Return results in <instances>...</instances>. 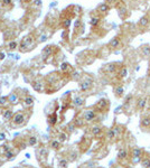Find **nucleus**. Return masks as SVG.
I'll return each mask as SVG.
<instances>
[{"label":"nucleus","instance_id":"f257e3e1","mask_svg":"<svg viewBox=\"0 0 150 168\" xmlns=\"http://www.w3.org/2000/svg\"><path fill=\"white\" fill-rule=\"evenodd\" d=\"M144 149L138 147V146H133V147H130V164L132 165H137V164H140L142 157H144Z\"/></svg>","mask_w":150,"mask_h":168},{"label":"nucleus","instance_id":"f03ea898","mask_svg":"<svg viewBox=\"0 0 150 168\" xmlns=\"http://www.w3.org/2000/svg\"><path fill=\"white\" fill-rule=\"evenodd\" d=\"M148 99L149 95H140L139 97L135 99V111H138L139 113H144L147 109L148 106Z\"/></svg>","mask_w":150,"mask_h":168},{"label":"nucleus","instance_id":"7ed1b4c3","mask_svg":"<svg viewBox=\"0 0 150 168\" xmlns=\"http://www.w3.org/2000/svg\"><path fill=\"white\" fill-rule=\"evenodd\" d=\"M139 126L144 132H150V112H144L142 113Z\"/></svg>","mask_w":150,"mask_h":168},{"label":"nucleus","instance_id":"20e7f679","mask_svg":"<svg viewBox=\"0 0 150 168\" xmlns=\"http://www.w3.org/2000/svg\"><path fill=\"white\" fill-rule=\"evenodd\" d=\"M118 160L121 162V164H123V162H128L130 164V148L123 147V148H120L118 151Z\"/></svg>","mask_w":150,"mask_h":168},{"label":"nucleus","instance_id":"39448f33","mask_svg":"<svg viewBox=\"0 0 150 168\" xmlns=\"http://www.w3.org/2000/svg\"><path fill=\"white\" fill-rule=\"evenodd\" d=\"M149 26H150V12L142 16V17L138 20V23H137V27H138L139 30L146 29V28Z\"/></svg>","mask_w":150,"mask_h":168},{"label":"nucleus","instance_id":"423d86ee","mask_svg":"<svg viewBox=\"0 0 150 168\" xmlns=\"http://www.w3.org/2000/svg\"><path fill=\"white\" fill-rule=\"evenodd\" d=\"M118 11H119V15L122 19H126V18L130 16V11L128 10V8L126 7L123 2H120L118 5Z\"/></svg>","mask_w":150,"mask_h":168},{"label":"nucleus","instance_id":"0eeeda50","mask_svg":"<svg viewBox=\"0 0 150 168\" xmlns=\"http://www.w3.org/2000/svg\"><path fill=\"white\" fill-rule=\"evenodd\" d=\"M112 129H113V131H114L117 139H121L122 137H123L124 132H126V127L122 126V124H117V126L113 127Z\"/></svg>","mask_w":150,"mask_h":168},{"label":"nucleus","instance_id":"6e6552de","mask_svg":"<svg viewBox=\"0 0 150 168\" xmlns=\"http://www.w3.org/2000/svg\"><path fill=\"white\" fill-rule=\"evenodd\" d=\"M95 117H96V113H95V111H93V110H85L84 113H83V118H84V120H85L86 122L93 121L95 119Z\"/></svg>","mask_w":150,"mask_h":168},{"label":"nucleus","instance_id":"1a4fd4ad","mask_svg":"<svg viewBox=\"0 0 150 168\" xmlns=\"http://www.w3.org/2000/svg\"><path fill=\"white\" fill-rule=\"evenodd\" d=\"M139 52H140V54H141L144 57L150 58V45L149 44L141 45V46L139 47Z\"/></svg>","mask_w":150,"mask_h":168},{"label":"nucleus","instance_id":"9d476101","mask_svg":"<svg viewBox=\"0 0 150 168\" xmlns=\"http://www.w3.org/2000/svg\"><path fill=\"white\" fill-rule=\"evenodd\" d=\"M121 44H122V41H121V38L119 36H117V37H114V38H112L111 41H110L109 46L112 48V50H115V48L120 47Z\"/></svg>","mask_w":150,"mask_h":168},{"label":"nucleus","instance_id":"9b49d317","mask_svg":"<svg viewBox=\"0 0 150 168\" xmlns=\"http://www.w3.org/2000/svg\"><path fill=\"white\" fill-rule=\"evenodd\" d=\"M117 75H118L119 80H123V79H126V77L128 76V68H126L124 65L120 66L118 72H117Z\"/></svg>","mask_w":150,"mask_h":168},{"label":"nucleus","instance_id":"f8f14e48","mask_svg":"<svg viewBox=\"0 0 150 168\" xmlns=\"http://www.w3.org/2000/svg\"><path fill=\"white\" fill-rule=\"evenodd\" d=\"M140 164H141V166L144 168H150V153H148L147 151H144V157H142Z\"/></svg>","mask_w":150,"mask_h":168},{"label":"nucleus","instance_id":"ddd939ff","mask_svg":"<svg viewBox=\"0 0 150 168\" xmlns=\"http://www.w3.org/2000/svg\"><path fill=\"white\" fill-rule=\"evenodd\" d=\"M110 106V102L108 100H104V99H102V100L99 101V103H97V108H100V109L102 110H108Z\"/></svg>","mask_w":150,"mask_h":168},{"label":"nucleus","instance_id":"4468645a","mask_svg":"<svg viewBox=\"0 0 150 168\" xmlns=\"http://www.w3.org/2000/svg\"><path fill=\"white\" fill-rule=\"evenodd\" d=\"M92 86V81L91 80H85L84 82L81 83V90L82 91H88Z\"/></svg>","mask_w":150,"mask_h":168},{"label":"nucleus","instance_id":"2eb2a0df","mask_svg":"<svg viewBox=\"0 0 150 168\" xmlns=\"http://www.w3.org/2000/svg\"><path fill=\"white\" fill-rule=\"evenodd\" d=\"M123 92H124V90H123V86L122 85H118L114 88V94H115V97H119V99L123 97Z\"/></svg>","mask_w":150,"mask_h":168},{"label":"nucleus","instance_id":"dca6fc26","mask_svg":"<svg viewBox=\"0 0 150 168\" xmlns=\"http://www.w3.org/2000/svg\"><path fill=\"white\" fill-rule=\"evenodd\" d=\"M97 10H99L100 12H102V14H104V12H108L110 10V6L108 5V3H102V5L99 6Z\"/></svg>","mask_w":150,"mask_h":168},{"label":"nucleus","instance_id":"f3484780","mask_svg":"<svg viewBox=\"0 0 150 168\" xmlns=\"http://www.w3.org/2000/svg\"><path fill=\"white\" fill-rule=\"evenodd\" d=\"M101 132H102V128L101 127H93V129H92V133H93V136H99V135H101Z\"/></svg>","mask_w":150,"mask_h":168},{"label":"nucleus","instance_id":"a211bd4d","mask_svg":"<svg viewBox=\"0 0 150 168\" xmlns=\"http://www.w3.org/2000/svg\"><path fill=\"white\" fill-rule=\"evenodd\" d=\"M23 120H24V117H23L21 114H17L15 118H14V122L17 123V124H20L21 122H23Z\"/></svg>","mask_w":150,"mask_h":168},{"label":"nucleus","instance_id":"6ab92c4d","mask_svg":"<svg viewBox=\"0 0 150 168\" xmlns=\"http://www.w3.org/2000/svg\"><path fill=\"white\" fill-rule=\"evenodd\" d=\"M83 103H84V100H83L82 97H76V99L74 100V104H75L76 106H83Z\"/></svg>","mask_w":150,"mask_h":168},{"label":"nucleus","instance_id":"aec40b11","mask_svg":"<svg viewBox=\"0 0 150 168\" xmlns=\"http://www.w3.org/2000/svg\"><path fill=\"white\" fill-rule=\"evenodd\" d=\"M99 21H100V18H92L91 25L92 26H96V25L99 24Z\"/></svg>","mask_w":150,"mask_h":168},{"label":"nucleus","instance_id":"412c9836","mask_svg":"<svg viewBox=\"0 0 150 168\" xmlns=\"http://www.w3.org/2000/svg\"><path fill=\"white\" fill-rule=\"evenodd\" d=\"M10 117H11V111H6V112H5V114H3V118L9 119Z\"/></svg>","mask_w":150,"mask_h":168},{"label":"nucleus","instance_id":"4be33fe9","mask_svg":"<svg viewBox=\"0 0 150 168\" xmlns=\"http://www.w3.org/2000/svg\"><path fill=\"white\" fill-rule=\"evenodd\" d=\"M65 139H66V135H65V133H61V135H59V140H61V141H64Z\"/></svg>","mask_w":150,"mask_h":168},{"label":"nucleus","instance_id":"5701e85b","mask_svg":"<svg viewBox=\"0 0 150 168\" xmlns=\"http://www.w3.org/2000/svg\"><path fill=\"white\" fill-rule=\"evenodd\" d=\"M61 166H62V167H66V166H67V162H66V160H62V162H61Z\"/></svg>","mask_w":150,"mask_h":168},{"label":"nucleus","instance_id":"b1692460","mask_svg":"<svg viewBox=\"0 0 150 168\" xmlns=\"http://www.w3.org/2000/svg\"><path fill=\"white\" fill-rule=\"evenodd\" d=\"M58 141H53V144H52V147H54V148H57L58 147Z\"/></svg>","mask_w":150,"mask_h":168},{"label":"nucleus","instance_id":"393cba45","mask_svg":"<svg viewBox=\"0 0 150 168\" xmlns=\"http://www.w3.org/2000/svg\"><path fill=\"white\" fill-rule=\"evenodd\" d=\"M32 99H29V97H28V99H26V104H28V106H29V104H32Z\"/></svg>","mask_w":150,"mask_h":168},{"label":"nucleus","instance_id":"a878e982","mask_svg":"<svg viewBox=\"0 0 150 168\" xmlns=\"http://www.w3.org/2000/svg\"><path fill=\"white\" fill-rule=\"evenodd\" d=\"M36 144V138H35V137L30 138V144Z\"/></svg>","mask_w":150,"mask_h":168},{"label":"nucleus","instance_id":"bb28decb","mask_svg":"<svg viewBox=\"0 0 150 168\" xmlns=\"http://www.w3.org/2000/svg\"><path fill=\"white\" fill-rule=\"evenodd\" d=\"M10 100H11L12 102H15V101L17 100V97H16V95H11V97H10Z\"/></svg>","mask_w":150,"mask_h":168},{"label":"nucleus","instance_id":"cd10ccee","mask_svg":"<svg viewBox=\"0 0 150 168\" xmlns=\"http://www.w3.org/2000/svg\"><path fill=\"white\" fill-rule=\"evenodd\" d=\"M5 102H6V99H5V97H1V99H0V103L3 104Z\"/></svg>","mask_w":150,"mask_h":168},{"label":"nucleus","instance_id":"c85d7f7f","mask_svg":"<svg viewBox=\"0 0 150 168\" xmlns=\"http://www.w3.org/2000/svg\"><path fill=\"white\" fill-rule=\"evenodd\" d=\"M9 46H10V48H15L16 47V43H10V45H9Z\"/></svg>","mask_w":150,"mask_h":168},{"label":"nucleus","instance_id":"c756f323","mask_svg":"<svg viewBox=\"0 0 150 168\" xmlns=\"http://www.w3.org/2000/svg\"><path fill=\"white\" fill-rule=\"evenodd\" d=\"M64 26H65V27H68V26H70V20H66V21H65V23H64Z\"/></svg>","mask_w":150,"mask_h":168},{"label":"nucleus","instance_id":"7c9ffc66","mask_svg":"<svg viewBox=\"0 0 150 168\" xmlns=\"http://www.w3.org/2000/svg\"><path fill=\"white\" fill-rule=\"evenodd\" d=\"M55 121H56V117L54 115L53 118H52V121H50V122H52V123H55Z\"/></svg>","mask_w":150,"mask_h":168},{"label":"nucleus","instance_id":"2f4dec72","mask_svg":"<svg viewBox=\"0 0 150 168\" xmlns=\"http://www.w3.org/2000/svg\"><path fill=\"white\" fill-rule=\"evenodd\" d=\"M67 68V64H63L62 65V70H66Z\"/></svg>","mask_w":150,"mask_h":168},{"label":"nucleus","instance_id":"473e14b6","mask_svg":"<svg viewBox=\"0 0 150 168\" xmlns=\"http://www.w3.org/2000/svg\"><path fill=\"white\" fill-rule=\"evenodd\" d=\"M7 157H8V158H11V157H12V153H7Z\"/></svg>","mask_w":150,"mask_h":168},{"label":"nucleus","instance_id":"72a5a7b5","mask_svg":"<svg viewBox=\"0 0 150 168\" xmlns=\"http://www.w3.org/2000/svg\"><path fill=\"white\" fill-rule=\"evenodd\" d=\"M3 3H6V5H8V3H10V0H3Z\"/></svg>","mask_w":150,"mask_h":168},{"label":"nucleus","instance_id":"f704fd0d","mask_svg":"<svg viewBox=\"0 0 150 168\" xmlns=\"http://www.w3.org/2000/svg\"><path fill=\"white\" fill-rule=\"evenodd\" d=\"M0 58H1V59H2V58H5V54H2V53L0 54Z\"/></svg>","mask_w":150,"mask_h":168},{"label":"nucleus","instance_id":"c9c22d12","mask_svg":"<svg viewBox=\"0 0 150 168\" xmlns=\"http://www.w3.org/2000/svg\"><path fill=\"white\" fill-rule=\"evenodd\" d=\"M5 138V135H2V133H1V135H0V139H3Z\"/></svg>","mask_w":150,"mask_h":168},{"label":"nucleus","instance_id":"e433bc0d","mask_svg":"<svg viewBox=\"0 0 150 168\" xmlns=\"http://www.w3.org/2000/svg\"><path fill=\"white\" fill-rule=\"evenodd\" d=\"M112 168H121V167H120V166H113Z\"/></svg>","mask_w":150,"mask_h":168},{"label":"nucleus","instance_id":"4c0bfd02","mask_svg":"<svg viewBox=\"0 0 150 168\" xmlns=\"http://www.w3.org/2000/svg\"><path fill=\"white\" fill-rule=\"evenodd\" d=\"M149 73H150V58H149Z\"/></svg>","mask_w":150,"mask_h":168}]
</instances>
